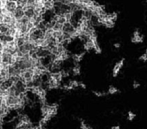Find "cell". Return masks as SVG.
<instances>
[{"mask_svg": "<svg viewBox=\"0 0 147 129\" xmlns=\"http://www.w3.org/2000/svg\"><path fill=\"white\" fill-rule=\"evenodd\" d=\"M18 5L16 2H13V1H10V0H7V2L5 3V8L8 11L9 13H13L14 10L17 8Z\"/></svg>", "mask_w": 147, "mask_h": 129, "instance_id": "cell-4", "label": "cell"}, {"mask_svg": "<svg viewBox=\"0 0 147 129\" xmlns=\"http://www.w3.org/2000/svg\"><path fill=\"white\" fill-rule=\"evenodd\" d=\"M72 72H73L74 75H78V74H80V67H79V64L77 63L76 64V66L73 67Z\"/></svg>", "mask_w": 147, "mask_h": 129, "instance_id": "cell-6", "label": "cell"}, {"mask_svg": "<svg viewBox=\"0 0 147 129\" xmlns=\"http://www.w3.org/2000/svg\"><path fill=\"white\" fill-rule=\"evenodd\" d=\"M84 55H85V52L76 53V54H74V55L72 56V58H73L74 61H75L76 63H78V62H80V61L83 58Z\"/></svg>", "mask_w": 147, "mask_h": 129, "instance_id": "cell-5", "label": "cell"}, {"mask_svg": "<svg viewBox=\"0 0 147 129\" xmlns=\"http://www.w3.org/2000/svg\"><path fill=\"white\" fill-rule=\"evenodd\" d=\"M114 47L116 48V49H119V48L121 47V44H118V42H117V44H114Z\"/></svg>", "mask_w": 147, "mask_h": 129, "instance_id": "cell-12", "label": "cell"}, {"mask_svg": "<svg viewBox=\"0 0 147 129\" xmlns=\"http://www.w3.org/2000/svg\"><path fill=\"white\" fill-rule=\"evenodd\" d=\"M93 93L95 94L97 96H104V95H107L108 93H104V92H98V91H93Z\"/></svg>", "mask_w": 147, "mask_h": 129, "instance_id": "cell-9", "label": "cell"}, {"mask_svg": "<svg viewBox=\"0 0 147 129\" xmlns=\"http://www.w3.org/2000/svg\"><path fill=\"white\" fill-rule=\"evenodd\" d=\"M146 1H147V0H146Z\"/></svg>", "mask_w": 147, "mask_h": 129, "instance_id": "cell-16", "label": "cell"}, {"mask_svg": "<svg viewBox=\"0 0 147 129\" xmlns=\"http://www.w3.org/2000/svg\"><path fill=\"white\" fill-rule=\"evenodd\" d=\"M135 117H136V114L133 112H129V113H128V120L129 121H132L135 119Z\"/></svg>", "mask_w": 147, "mask_h": 129, "instance_id": "cell-8", "label": "cell"}, {"mask_svg": "<svg viewBox=\"0 0 147 129\" xmlns=\"http://www.w3.org/2000/svg\"><path fill=\"white\" fill-rule=\"evenodd\" d=\"M81 128H82V129H90V128L88 126V125H87V124H85L83 121L81 123Z\"/></svg>", "mask_w": 147, "mask_h": 129, "instance_id": "cell-10", "label": "cell"}, {"mask_svg": "<svg viewBox=\"0 0 147 129\" xmlns=\"http://www.w3.org/2000/svg\"><path fill=\"white\" fill-rule=\"evenodd\" d=\"M3 97H2V96H0V106H1L2 104H3Z\"/></svg>", "mask_w": 147, "mask_h": 129, "instance_id": "cell-13", "label": "cell"}, {"mask_svg": "<svg viewBox=\"0 0 147 129\" xmlns=\"http://www.w3.org/2000/svg\"><path fill=\"white\" fill-rule=\"evenodd\" d=\"M13 16L16 20H20L23 16H24V9L22 6H17V8L14 10V12L13 13Z\"/></svg>", "mask_w": 147, "mask_h": 129, "instance_id": "cell-2", "label": "cell"}, {"mask_svg": "<svg viewBox=\"0 0 147 129\" xmlns=\"http://www.w3.org/2000/svg\"><path fill=\"white\" fill-rule=\"evenodd\" d=\"M111 129H121V127H120V126H113Z\"/></svg>", "mask_w": 147, "mask_h": 129, "instance_id": "cell-14", "label": "cell"}, {"mask_svg": "<svg viewBox=\"0 0 147 129\" xmlns=\"http://www.w3.org/2000/svg\"><path fill=\"white\" fill-rule=\"evenodd\" d=\"M124 62H125V60L124 59H121V60H120L119 62H117L116 64H115V66L113 67V77H116L117 75L119 74L121 69L122 68L123 64H124Z\"/></svg>", "mask_w": 147, "mask_h": 129, "instance_id": "cell-3", "label": "cell"}, {"mask_svg": "<svg viewBox=\"0 0 147 129\" xmlns=\"http://www.w3.org/2000/svg\"><path fill=\"white\" fill-rule=\"evenodd\" d=\"M145 54H146V55H147V50H146V52H145Z\"/></svg>", "mask_w": 147, "mask_h": 129, "instance_id": "cell-15", "label": "cell"}, {"mask_svg": "<svg viewBox=\"0 0 147 129\" xmlns=\"http://www.w3.org/2000/svg\"><path fill=\"white\" fill-rule=\"evenodd\" d=\"M119 92V89L117 88H115L113 87V86H110L109 87V89H108V94L110 95H114V94H116Z\"/></svg>", "mask_w": 147, "mask_h": 129, "instance_id": "cell-7", "label": "cell"}, {"mask_svg": "<svg viewBox=\"0 0 147 129\" xmlns=\"http://www.w3.org/2000/svg\"><path fill=\"white\" fill-rule=\"evenodd\" d=\"M139 86H140V84H139L138 82H136V81L133 82V88H134V89H138V88L139 87Z\"/></svg>", "mask_w": 147, "mask_h": 129, "instance_id": "cell-11", "label": "cell"}, {"mask_svg": "<svg viewBox=\"0 0 147 129\" xmlns=\"http://www.w3.org/2000/svg\"><path fill=\"white\" fill-rule=\"evenodd\" d=\"M131 42L133 44H141L144 42V36L140 34L138 30H135L133 33V36L131 38Z\"/></svg>", "mask_w": 147, "mask_h": 129, "instance_id": "cell-1", "label": "cell"}]
</instances>
